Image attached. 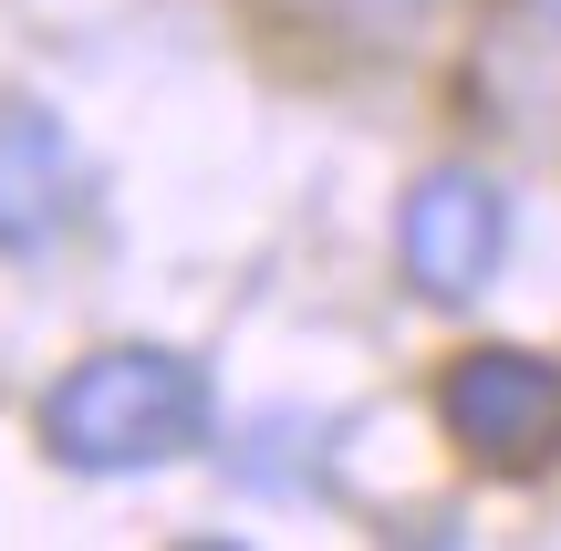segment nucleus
Returning a JSON list of instances; mask_svg holds the SVG:
<instances>
[{"label":"nucleus","instance_id":"obj_3","mask_svg":"<svg viewBox=\"0 0 561 551\" xmlns=\"http://www.w3.org/2000/svg\"><path fill=\"white\" fill-rule=\"evenodd\" d=\"M500 261H510V187L468 157L426 167L396 208V271L426 302H479L500 282Z\"/></svg>","mask_w":561,"mask_h":551},{"label":"nucleus","instance_id":"obj_4","mask_svg":"<svg viewBox=\"0 0 561 551\" xmlns=\"http://www.w3.org/2000/svg\"><path fill=\"white\" fill-rule=\"evenodd\" d=\"M94 208V167H83L73 125L53 104L11 94L0 104V250L42 261L53 240H73V219Z\"/></svg>","mask_w":561,"mask_h":551},{"label":"nucleus","instance_id":"obj_5","mask_svg":"<svg viewBox=\"0 0 561 551\" xmlns=\"http://www.w3.org/2000/svg\"><path fill=\"white\" fill-rule=\"evenodd\" d=\"M322 11H333V21H354V32H405L426 0H322Z\"/></svg>","mask_w":561,"mask_h":551},{"label":"nucleus","instance_id":"obj_2","mask_svg":"<svg viewBox=\"0 0 561 551\" xmlns=\"http://www.w3.org/2000/svg\"><path fill=\"white\" fill-rule=\"evenodd\" d=\"M437 427L479 469H541L561 458V365L530 344H468L437 375Z\"/></svg>","mask_w":561,"mask_h":551},{"label":"nucleus","instance_id":"obj_1","mask_svg":"<svg viewBox=\"0 0 561 551\" xmlns=\"http://www.w3.org/2000/svg\"><path fill=\"white\" fill-rule=\"evenodd\" d=\"M53 469L73 479H136V469H178L208 448L219 427V386L198 354L178 344H94L83 365H62L32 406Z\"/></svg>","mask_w":561,"mask_h":551},{"label":"nucleus","instance_id":"obj_6","mask_svg":"<svg viewBox=\"0 0 561 551\" xmlns=\"http://www.w3.org/2000/svg\"><path fill=\"white\" fill-rule=\"evenodd\" d=\"M551 11H561V0H551Z\"/></svg>","mask_w":561,"mask_h":551}]
</instances>
